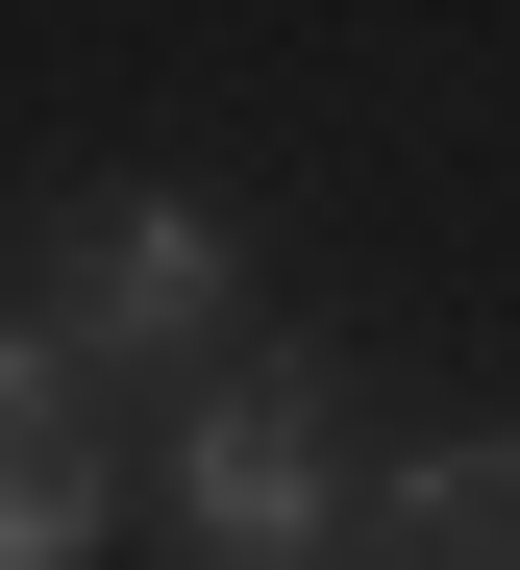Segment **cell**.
<instances>
[{
  "instance_id": "7a4b0ae2",
  "label": "cell",
  "mask_w": 520,
  "mask_h": 570,
  "mask_svg": "<svg viewBox=\"0 0 520 570\" xmlns=\"http://www.w3.org/2000/svg\"><path fill=\"white\" fill-rule=\"evenodd\" d=\"M50 347L125 397V372H224L248 347V224L174 199V174H99V199L50 224Z\"/></svg>"
},
{
  "instance_id": "6da1fadb",
  "label": "cell",
  "mask_w": 520,
  "mask_h": 570,
  "mask_svg": "<svg viewBox=\"0 0 520 570\" xmlns=\"http://www.w3.org/2000/svg\"><path fill=\"white\" fill-rule=\"evenodd\" d=\"M149 521H174L198 570H347V422H323V372H297V347H224V372L174 397Z\"/></svg>"
},
{
  "instance_id": "277c9868",
  "label": "cell",
  "mask_w": 520,
  "mask_h": 570,
  "mask_svg": "<svg viewBox=\"0 0 520 570\" xmlns=\"http://www.w3.org/2000/svg\"><path fill=\"white\" fill-rule=\"evenodd\" d=\"M347 570H520V422H447L347 497Z\"/></svg>"
},
{
  "instance_id": "3957f363",
  "label": "cell",
  "mask_w": 520,
  "mask_h": 570,
  "mask_svg": "<svg viewBox=\"0 0 520 570\" xmlns=\"http://www.w3.org/2000/svg\"><path fill=\"white\" fill-rule=\"evenodd\" d=\"M125 546V422L50 323H0V570H99Z\"/></svg>"
}]
</instances>
